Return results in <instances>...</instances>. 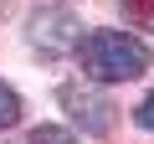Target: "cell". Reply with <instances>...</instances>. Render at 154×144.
Wrapping results in <instances>:
<instances>
[{"label":"cell","instance_id":"1","mask_svg":"<svg viewBox=\"0 0 154 144\" xmlns=\"http://www.w3.org/2000/svg\"><path fill=\"white\" fill-rule=\"evenodd\" d=\"M77 57L93 83H128L139 72H149V46L128 31H88Z\"/></svg>","mask_w":154,"mask_h":144},{"label":"cell","instance_id":"2","mask_svg":"<svg viewBox=\"0 0 154 144\" xmlns=\"http://www.w3.org/2000/svg\"><path fill=\"white\" fill-rule=\"evenodd\" d=\"M62 108L72 113V124H82L88 134H108V124H113V103L103 93H93V88H77V83L62 88Z\"/></svg>","mask_w":154,"mask_h":144},{"label":"cell","instance_id":"3","mask_svg":"<svg viewBox=\"0 0 154 144\" xmlns=\"http://www.w3.org/2000/svg\"><path fill=\"white\" fill-rule=\"evenodd\" d=\"M31 36H36L46 52H77V46H82V26H77V16H67V11L36 16V21H31Z\"/></svg>","mask_w":154,"mask_h":144},{"label":"cell","instance_id":"4","mask_svg":"<svg viewBox=\"0 0 154 144\" xmlns=\"http://www.w3.org/2000/svg\"><path fill=\"white\" fill-rule=\"evenodd\" d=\"M118 5H123V21H128V26L154 31V0H118Z\"/></svg>","mask_w":154,"mask_h":144},{"label":"cell","instance_id":"5","mask_svg":"<svg viewBox=\"0 0 154 144\" xmlns=\"http://www.w3.org/2000/svg\"><path fill=\"white\" fill-rule=\"evenodd\" d=\"M11 124H21V98H16V88L0 83V129H11Z\"/></svg>","mask_w":154,"mask_h":144},{"label":"cell","instance_id":"6","mask_svg":"<svg viewBox=\"0 0 154 144\" xmlns=\"http://www.w3.org/2000/svg\"><path fill=\"white\" fill-rule=\"evenodd\" d=\"M26 144H72V134L67 129H57V124H41V129H31V139Z\"/></svg>","mask_w":154,"mask_h":144},{"label":"cell","instance_id":"7","mask_svg":"<svg viewBox=\"0 0 154 144\" xmlns=\"http://www.w3.org/2000/svg\"><path fill=\"white\" fill-rule=\"evenodd\" d=\"M134 118H139V129H149V134H154V93H149V98L134 108Z\"/></svg>","mask_w":154,"mask_h":144}]
</instances>
